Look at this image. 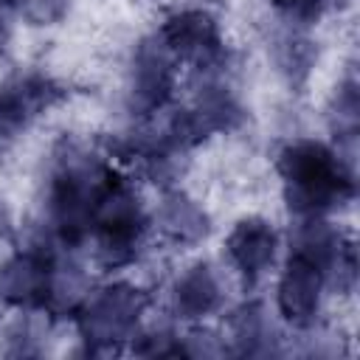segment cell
Listing matches in <instances>:
<instances>
[{"instance_id":"5","label":"cell","mask_w":360,"mask_h":360,"mask_svg":"<svg viewBox=\"0 0 360 360\" xmlns=\"http://www.w3.org/2000/svg\"><path fill=\"white\" fill-rule=\"evenodd\" d=\"M158 37L177 62H188L200 70L217 68L225 56L217 20L208 11H180L158 28Z\"/></svg>"},{"instance_id":"18","label":"cell","mask_w":360,"mask_h":360,"mask_svg":"<svg viewBox=\"0 0 360 360\" xmlns=\"http://www.w3.org/2000/svg\"><path fill=\"white\" fill-rule=\"evenodd\" d=\"M11 20H14V6L11 0H0V53H6L8 39H11Z\"/></svg>"},{"instance_id":"4","label":"cell","mask_w":360,"mask_h":360,"mask_svg":"<svg viewBox=\"0 0 360 360\" xmlns=\"http://www.w3.org/2000/svg\"><path fill=\"white\" fill-rule=\"evenodd\" d=\"M146 231V214L129 188V183L118 174L107 191L101 194L96 214H93V231L96 233V256L104 267H118L135 259L138 245Z\"/></svg>"},{"instance_id":"19","label":"cell","mask_w":360,"mask_h":360,"mask_svg":"<svg viewBox=\"0 0 360 360\" xmlns=\"http://www.w3.org/2000/svg\"><path fill=\"white\" fill-rule=\"evenodd\" d=\"M8 231H11V214H8L6 200L0 197V239H3V236H8Z\"/></svg>"},{"instance_id":"14","label":"cell","mask_w":360,"mask_h":360,"mask_svg":"<svg viewBox=\"0 0 360 360\" xmlns=\"http://www.w3.org/2000/svg\"><path fill=\"white\" fill-rule=\"evenodd\" d=\"M357 121H360V98H357V84L349 79L340 84L335 96V112H332V129L338 138L354 141L357 135Z\"/></svg>"},{"instance_id":"2","label":"cell","mask_w":360,"mask_h":360,"mask_svg":"<svg viewBox=\"0 0 360 360\" xmlns=\"http://www.w3.org/2000/svg\"><path fill=\"white\" fill-rule=\"evenodd\" d=\"M62 149L65 152L56 158L48 202L59 239L68 248H76L90 236L96 205L118 172L76 143H62Z\"/></svg>"},{"instance_id":"10","label":"cell","mask_w":360,"mask_h":360,"mask_svg":"<svg viewBox=\"0 0 360 360\" xmlns=\"http://www.w3.org/2000/svg\"><path fill=\"white\" fill-rule=\"evenodd\" d=\"M228 256L233 259V264L239 267V273L245 276L248 284H253L276 259V248H278V236L273 231V225L262 217H245L233 225V231L228 233Z\"/></svg>"},{"instance_id":"3","label":"cell","mask_w":360,"mask_h":360,"mask_svg":"<svg viewBox=\"0 0 360 360\" xmlns=\"http://www.w3.org/2000/svg\"><path fill=\"white\" fill-rule=\"evenodd\" d=\"M149 298L132 284H110L98 292H87L76 309L79 332L90 354H115L132 335Z\"/></svg>"},{"instance_id":"12","label":"cell","mask_w":360,"mask_h":360,"mask_svg":"<svg viewBox=\"0 0 360 360\" xmlns=\"http://www.w3.org/2000/svg\"><path fill=\"white\" fill-rule=\"evenodd\" d=\"M158 225L169 239L183 242V245H194L208 233L205 211L183 191H169L163 197L158 208Z\"/></svg>"},{"instance_id":"9","label":"cell","mask_w":360,"mask_h":360,"mask_svg":"<svg viewBox=\"0 0 360 360\" xmlns=\"http://www.w3.org/2000/svg\"><path fill=\"white\" fill-rule=\"evenodd\" d=\"M62 96L65 90L53 79L39 73H28L6 82L0 87V138H14L37 115L53 107Z\"/></svg>"},{"instance_id":"13","label":"cell","mask_w":360,"mask_h":360,"mask_svg":"<svg viewBox=\"0 0 360 360\" xmlns=\"http://www.w3.org/2000/svg\"><path fill=\"white\" fill-rule=\"evenodd\" d=\"M231 335L233 343L242 354H253L264 338V315H262V304L250 301L245 307H239L231 315Z\"/></svg>"},{"instance_id":"16","label":"cell","mask_w":360,"mask_h":360,"mask_svg":"<svg viewBox=\"0 0 360 360\" xmlns=\"http://www.w3.org/2000/svg\"><path fill=\"white\" fill-rule=\"evenodd\" d=\"M278 11L290 14L292 20H301V22H315L326 8L332 6H343L346 0H270Z\"/></svg>"},{"instance_id":"11","label":"cell","mask_w":360,"mask_h":360,"mask_svg":"<svg viewBox=\"0 0 360 360\" xmlns=\"http://www.w3.org/2000/svg\"><path fill=\"white\" fill-rule=\"evenodd\" d=\"M219 298H222L219 281L205 262L191 264L174 284V309L186 321L211 315L219 307Z\"/></svg>"},{"instance_id":"1","label":"cell","mask_w":360,"mask_h":360,"mask_svg":"<svg viewBox=\"0 0 360 360\" xmlns=\"http://www.w3.org/2000/svg\"><path fill=\"white\" fill-rule=\"evenodd\" d=\"M284 197L298 217H323L354 197L352 169L321 141H292L278 152Z\"/></svg>"},{"instance_id":"15","label":"cell","mask_w":360,"mask_h":360,"mask_svg":"<svg viewBox=\"0 0 360 360\" xmlns=\"http://www.w3.org/2000/svg\"><path fill=\"white\" fill-rule=\"evenodd\" d=\"M11 6L31 25H53L68 14V0H11Z\"/></svg>"},{"instance_id":"7","label":"cell","mask_w":360,"mask_h":360,"mask_svg":"<svg viewBox=\"0 0 360 360\" xmlns=\"http://www.w3.org/2000/svg\"><path fill=\"white\" fill-rule=\"evenodd\" d=\"M56 256L45 248L14 253L0 270V298L20 309H45Z\"/></svg>"},{"instance_id":"8","label":"cell","mask_w":360,"mask_h":360,"mask_svg":"<svg viewBox=\"0 0 360 360\" xmlns=\"http://www.w3.org/2000/svg\"><path fill=\"white\" fill-rule=\"evenodd\" d=\"M323 284V270L309 256L292 250L278 281V312L284 315V321L298 329L312 326L321 307Z\"/></svg>"},{"instance_id":"17","label":"cell","mask_w":360,"mask_h":360,"mask_svg":"<svg viewBox=\"0 0 360 360\" xmlns=\"http://www.w3.org/2000/svg\"><path fill=\"white\" fill-rule=\"evenodd\" d=\"M138 354L146 357H172V354H186V346L180 340H174L172 335H146L141 338V343L132 346Z\"/></svg>"},{"instance_id":"6","label":"cell","mask_w":360,"mask_h":360,"mask_svg":"<svg viewBox=\"0 0 360 360\" xmlns=\"http://www.w3.org/2000/svg\"><path fill=\"white\" fill-rule=\"evenodd\" d=\"M177 65L180 62L160 42L158 34L138 45L132 62V90H129V107L138 115H152L166 107L174 90Z\"/></svg>"}]
</instances>
